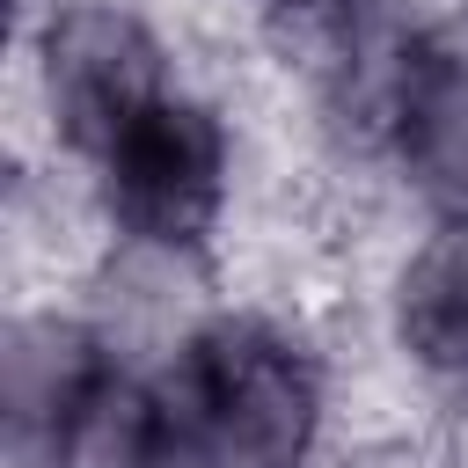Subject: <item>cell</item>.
Listing matches in <instances>:
<instances>
[{"mask_svg":"<svg viewBox=\"0 0 468 468\" xmlns=\"http://www.w3.org/2000/svg\"><path fill=\"white\" fill-rule=\"evenodd\" d=\"M168 417L190 468H292L314 431V373L285 336L219 322L183 351Z\"/></svg>","mask_w":468,"mask_h":468,"instance_id":"cell-1","label":"cell"},{"mask_svg":"<svg viewBox=\"0 0 468 468\" xmlns=\"http://www.w3.org/2000/svg\"><path fill=\"white\" fill-rule=\"evenodd\" d=\"M102 176H110V212L139 234V241H197L219 212V124L197 102L154 95L139 102L102 146Z\"/></svg>","mask_w":468,"mask_h":468,"instance_id":"cell-2","label":"cell"},{"mask_svg":"<svg viewBox=\"0 0 468 468\" xmlns=\"http://www.w3.org/2000/svg\"><path fill=\"white\" fill-rule=\"evenodd\" d=\"M154 95H161V58L124 15L80 7L51 29V110L88 154Z\"/></svg>","mask_w":468,"mask_h":468,"instance_id":"cell-3","label":"cell"},{"mask_svg":"<svg viewBox=\"0 0 468 468\" xmlns=\"http://www.w3.org/2000/svg\"><path fill=\"white\" fill-rule=\"evenodd\" d=\"M402 329L431 366H468V227L439 234L402 278Z\"/></svg>","mask_w":468,"mask_h":468,"instance_id":"cell-4","label":"cell"},{"mask_svg":"<svg viewBox=\"0 0 468 468\" xmlns=\"http://www.w3.org/2000/svg\"><path fill=\"white\" fill-rule=\"evenodd\" d=\"M410 154L439 190L468 197V58H424L410 73Z\"/></svg>","mask_w":468,"mask_h":468,"instance_id":"cell-5","label":"cell"},{"mask_svg":"<svg viewBox=\"0 0 468 468\" xmlns=\"http://www.w3.org/2000/svg\"><path fill=\"white\" fill-rule=\"evenodd\" d=\"M278 7H300V15H322V7H344V0H278Z\"/></svg>","mask_w":468,"mask_h":468,"instance_id":"cell-6","label":"cell"}]
</instances>
